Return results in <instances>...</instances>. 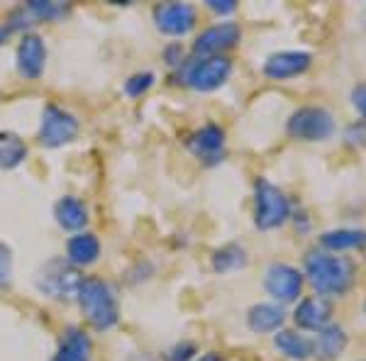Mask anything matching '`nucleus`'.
Wrapping results in <instances>:
<instances>
[{"label":"nucleus","instance_id":"f257e3e1","mask_svg":"<svg viewBox=\"0 0 366 361\" xmlns=\"http://www.w3.org/2000/svg\"><path fill=\"white\" fill-rule=\"evenodd\" d=\"M305 276L320 295H342L354 283V264L330 252H310L305 257Z\"/></svg>","mask_w":366,"mask_h":361},{"label":"nucleus","instance_id":"f03ea898","mask_svg":"<svg viewBox=\"0 0 366 361\" xmlns=\"http://www.w3.org/2000/svg\"><path fill=\"white\" fill-rule=\"evenodd\" d=\"M76 300H79L86 320L96 330H110L120 320V310H117L113 288L105 281H100V278H84Z\"/></svg>","mask_w":366,"mask_h":361},{"label":"nucleus","instance_id":"7ed1b4c3","mask_svg":"<svg viewBox=\"0 0 366 361\" xmlns=\"http://www.w3.org/2000/svg\"><path fill=\"white\" fill-rule=\"evenodd\" d=\"M84 276L66 259H51L37 274V288L54 300H74L81 291Z\"/></svg>","mask_w":366,"mask_h":361},{"label":"nucleus","instance_id":"20e7f679","mask_svg":"<svg viewBox=\"0 0 366 361\" xmlns=\"http://www.w3.org/2000/svg\"><path fill=\"white\" fill-rule=\"evenodd\" d=\"M288 134L303 142H325L335 134V117L320 105H305L288 117Z\"/></svg>","mask_w":366,"mask_h":361},{"label":"nucleus","instance_id":"39448f33","mask_svg":"<svg viewBox=\"0 0 366 361\" xmlns=\"http://www.w3.org/2000/svg\"><path fill=\"white\" fill-rule=\"evenodd\" d=\"M232 76V64L225 56H200L196 61L186 64L183 69V84L193 91L210 93L215 88L225 86Z\"/></svg>","mask_w":366,"mask_h":361},{"label":"nucleus","instance_id":"423d86ee","mask_svg":"<svg viewBox=\"0 0 366 361\" xmlns=\"http://www.w3.org/2000/svg\"><path fill=\"white\" fill-rule=\"evenodd\" d=\"M291 217V203L286 193L276 188L267 179L257 181V210H254V222L259 229H276Z\"/></svg>","mask_w":366,"mask_h":361},{"label":"nucleus","instance_id":"0eeeda50","mask_svg":"<svg viewBox=\"0 0 366 361\" xmlns=\"http://www.w3.org/2000/svg\"><path fill=\"white\" fill-rule=\"evenodd\" d=\"M76 134H79V120L59 105H46L42 112V125H39V142L54 149L74 142Z\"/></svg>","mask_w":366,"mask_h":361},{"label":"nucleus","instance_id":"6e6552de","mask_svg":"<svg viewBox=\"0 0 366 361\" xmlns=\"http://www.w3.org/2000/svg\"><path fill=\"white\" fill-rule=\"evenodd\" d=\"M269 295L279 303H293L303 291V274L288 264H271L264 278Z\"/></svg>","mask_w":366,"mask_h":361},{"label":"nucleus","instance_id":"1a4fd4ad","mask_svg":"<svg viewBox=\"0 0 366 361\" xmlns=\"http://www.w3.org/2000/svg\"><path fill=\"white\" fill-rule=\"evenodd\" d=\"M154 22L159 32L169 37H183L196 27V8L188 3H162L154 8Z\"/></svg>","mask_w":366,"mask_h":361},{"label":"nucleus","instance_id":"9d476101","mask_svg":"<svg viewBox=\"0 0 366 361\" xmlns=\"http://www.w3.org/2000/svg\"><path fill=\"white\" fill-rule=\"evenodd\" d=\"M242 32L239 25L234 22H220V25H212L198 34V39L193 42V51L198 56H222V51L232 49L239 42Z\"/></svg>","mask_w":366,"mask_h":361},{"label":"nucleus","instance_id":"9b49d317","mask_svg":"<svg viewBox=\"0 0 366 361\" xmlns=\"http://www.w3.org/2000/svg\"><path fill=\"white\" fill-rule=\"evenodd\" d=\"M188 149L193 152V157L200 159L203 164H220L225 157V129L208 122L205 127H200L198 132L191 134L188 139Z\"/></svg>","mask_w":366,"mask_h":361},{"label":"nucleus","instance_id":"f8f14e48","mask_svg":"<svg viewBox=\"0 0 366 361\" xmlns=\"http://www.w3.org/2000/svg\"><path fill=\"white\" fill-rule=\"evenodd\" d=\"M46 64V46L39 34H25L17 44V69L25 79L34 81L42 76Z\"/></svg>","mask_w":366,"mask_h":361},{"label":"nucleus","instance_id":"ddd939ff","mask_svg":"<svg viewBox=\"0 0 366 361\" xmlns=\"http://www.w3.org/2000/svg\"><path fill=\"white\" fill-rule=\"evenodd\" d=\"M312 56L308 51H279V54H271L264 64V74L274 81H283V79H293V76H300L310 69Z\"/></svg>","mask_w":366,"mask_h":361},{"label":"nucleus","instance_id":"4468645a","mask_svg":"<svg viewBox=\"0 0 366 361\" xmlns=\"http://www.w3.org/2000/svg\"><path fill=\"white\" fill-rule=\"evenodd\" d=\"M330 315H332V307L322 295H310V298L300 300L293 320L300 330H312V332H320L322 327L330 325Z\"/></svg>","mask_w":366,"mask_h":361},{"label":"nucleus","instance_id":"2eb2a0df","mask_svg":"<svg viewBox=\"0 0 366 361\" xmlns=\"http://www.w3.org/2000/svg\"><path fill=\"white\" fill-rule=\"evenodd\" d=\"M91 354L93 347L88 335L81 327H69L51 361H91Z\"/></svg>","mask_w":366,"mask_h":361},{"label":"nucleus","instance_id":"dca6fc26","mask_svg":"<svg viewBox=\"0 0 366 361\" xmlns=\"http://www.w3.org/2000/svg\"><path fill=\"white\" fill-rule=\"evenodd\" d=\"M100 257V242L96 234L91 232H79L69 239L66 244V262L71 266H91L96 264Z\"/></svg>","mask_w":366,"mask_h":361},{"label":"nucleus","instance_id":"f3484780","mask_svg":"<svg viewBox=\"0 0 366 361\" xmlns=\"http://www.w3.org/2000/svg\"><path fill=\"white\" fill-rule=\"evenodd\" d=\"M310 345H312V354H315L317 359L335 361L347 349V335L337 325H327V327H322L320 332H317V337Z\"/></svg>","mask_w":366,"mask_h":361},{"label":"nucleus","instance_id":"a211bd4d","mask_svg":"<svg viewBox=\"0 0 366 361\" xmlns=\"http://www.w3.org/2000/svg\"><path fill=\"white\" fill-rule=\"evenodd\" d=\"M247 322H249L252 332H259V335L276 332V330L286 322V312H283V307L276 303H259L249 310Z\"/></svg>","mask_w":366,"mask_h":361},{"label":"nucleus","instance_id":"6ab92c4d","mask_svg":"<svg viewBox=\"0 0 366 361\" xmlns=\"http://www.w3.org/2000/svg\"><path fill=\"white\" fill-rule=\"evenodd\" d=\"M54 217L64 229H84L88 222V208L84 205V200L74 198V195H64L61 200L54 205Z\"/></svg>","mask_w":366,"mask_h":361},{"label":"nucleus","instance_id":"aec40b11","mask_svg":"<svg viewBox=\"0 0 366 361\" xmlns=\"http://www.w3.org/2000/svg\"><path fill=\"white\" fill-rule=\"evenodd\" d=\"M320 244L327 252H347V249H364L366 232L364 229H332L320 237Z\"/></svg>","mask_w":366,"mask_h":361},{"label":"nucleus","instance_id":"412c9836","mask_svg":"<svg viewBox=\"0 0 366 361\" xmlns=\"http://www.w3.org/2000/svg\"><path fill=\"white\" fill-rule=\"evenodd\" d=\"M274 345L281 354H286V357L293 361H303L312 354L310 340H305V337L298 332H291V330H281V332L274 337Z\"/></svg>","mask_w":366,"mask_h":361},{"label":"nucleus","instance_id":"4be33fe9","mask_svg":"<svg viewBox=\"0 0 366 361\" xmlns=\"http://www.w3.org/2000/svg\"><path fill=\"white\" fill-rule=\"evenodd\" d=\"M27 144L15 132H0V169H15L25 162Z\"/></svg>","mask_w":366,"mask_h":361},{"label":"nucleus","instance_id":"5701e85b","mask_svg":"<svg viewBox=\"0 0 366 361\" xmlns=\"http://www.w3.org/2000/svg\"><path fill=\"white\" fill-rule=\"evenodd\" d=\"M247 266V252L242 249L239 244H227L222 249L215 252L212 257V269L217 274H229V271H237V269H244Z\"/></svg>","mask_w":366,"mask_h":361},{"label":"nucleus","instance_id":"b1692460","mask_svg":"<svg viewBox=\"0 0 366 361\" xmlns=\"http://www.w3.org/2000/svg\"><path fill=\"white\" fill-rule=\"evenodd\" d=\"M64 5L61 3H46V0H29L27 3V13L37 20H56L59 15H64Z\"/></svg>","mask_w":366,"mask_h":361},{"label":"nucleus","instance_id":"393cba45","mask_svg":"<svg viewBox=\"0 0 366 361\" xmlns=\"http://www.w3.org/2000/svg\"><path fill=\"white\" fill-rule=\"evenodd\" d=\"M154 84V74H149V71H144V74H137L132 76V79L125 84V93L129 98H139L142 93H147Z\"/></svg>","mask_w":366,"mask_h":361},{"label":"nucleus","instance_id":"a878e982","mask_svg":"<svg viewBox=\"0 0 366 361\" xmlns=\"http://www.w3.org/2000/svg\"><path fill=\"white\" fill-rule=\"evenodd\" d=\"M13 276V252L5 242H0V286H8Z\"/></svg>","mask_w":366,"mask_h":361},{"label":"nucleus","instance_id":"bb28decb","mask_svg":"<svg viewBox=\"0 0 366 361\" xmlns=\"http://www.w3.org/2000/svg\"><path fill=\"white\" fill-rule=\"evenodd\" d=\"M345 139H347V144L357 147V149L366 147V122L364 120L352 122V125L347 127V132H345Z\"/></svg>","mask_w":366,"mask_h":361},{"label":"nucleus","instance_id":"cd10ccee","mask_svg":"<svg viewBox=\"0 0 366 361\" xmlns=\"http://www.w3.org/2000/svg\"><path fill=\"white\" fill-rule=\"evenodd\" d=\"M352 105L359 110V115H362L364 122H366V81H364V84H359V86H354V91H352Z\"/></svg>","mask_w":366,"mask_h":361},{"label":"nucleus","instance_id":"c85d7f7f","mask_svg":"<svg viewBox=\"0 0 366 361\" xmlns=\"http://www.w3.org/2000/svg\"><path fill=\"white\" fill-rule=\"evenodd\" d=\"M193 354H196V347H193L191 342H183V345L174 347L169 352V361H188V359H193Z\"/></svg>","mask_w":366,"mask_h":361},{"label":"nucleus","instance_id":"c756f323","mask_svg":"<svg viewBox=\"0 0 366 361\" xmlns=\"http://www.w3.org/2000/svg\"><path fill=\"white\" fill-rule=\"evenodd\" d=\"M208 8L217 15H229V13H234L237 3H234V0H208Z\"/></svg>","mask_w":366,"mask_h":361},{"label":"nucleus","instance_id":"7c9ffc66","mask_svg":"<svg viewBox=\"0 0 366 361\" xmlns=\"http://www.w3.org/2000/svg\"><path fill=\"white\" fill-rule=\"evenodd\" d=\"M181 59H183V49L179 44L176 46H169L167 49V61H169V66H176V64H181Z\"/></svg>","mask_w":366,"mask_h":361},{"label":"nucleus","instance_id":"2f4dec72","mask_svg":"<svg viewBox=\"0 0 366 361\" xmlns=\"http://www.w3.org/2000/svg\"><path fill=\"white\" fill-rule=\"evenodd\" d=\"M198 361H220V354H215V352H210V354H203Z\"/></svg>","mask_w":366,"mask_h":361},{"label":"nucleus","instance_id":"473e14b6","mask_svg":"<svg viewBox=\"0 0 366 361\" xmlns=\"http://www.w3.org/2000/svg\"><path fill=\"white\" fill-rule=\"evenodd\" d=\"M5 37H8V29H3V27H0V44L5 42Z\"/></svg>","mask_w":366,"mask_h":361},{"label":"nucleus","instance_id":"72a5a7b5","mask_svg":"<svg viewBox=\"0 0 366 361\" xmlns=\"http://www.w3.org/2000/svg\"><path fill=\"white\" fill-rule=\"evenodd\" d=\"M364 25H366V10H364Z\"/></svg>","mask_w":366,"mask_h":361},{"label":"nucleus","instance_id":"f704fd0d","mask_svg":"<svg viewBox=\"0 0 366 361\" xmlns=\"http://www.w3.org/2000/svg\"><path fill=\"white\" fill-rule=\"evenodd\" d=\"M364 249H366V247H364Z\"/></svg>","mask_w":366,"mask_h":361}]
</instances>
